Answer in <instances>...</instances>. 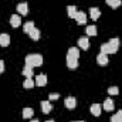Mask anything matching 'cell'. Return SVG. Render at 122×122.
<instances>
[{
    "label": "cell",
    "mask_w": 122,
    "mask_h": 122,
    "mask_svg": "<svg viewBox=\"0 0 122 122\" xmlns=\"http://www.w3.org/2000/svg\"><path fill=\"white\" fill-rule=\"evenodd\" d=\"M24 60H26V64L33 67V68L43 65V57L40 54H29V56H26Z\"/></svg>",
    "instance_id": "6da1fadb"
},
{
    "label": "cell",
    "mask_w": 122,
    "mask_h": 122,
    "mask_svg": "<svg viewBox=\"0 0 122 122\" xmlns=\"http://www.w3.org/2000/svg\"><path fill=\"white\" fill-rule=\"evenodd\" d=\"M64 105H65L68 109H74V108L77 107V99H75L74 97H67V98L64 99Z\"/></svg>",
    "instance_id": "7a4b0ae2"
},
{
    "label": "cell",
    "mask_w": 122,
    "mask_h": 122,
    "mask_svg": "<svg viewBox=\"0 0 122 122\" xmlns=\"http://www.w3.org/2000/svg\"><path fill=\"white\" fill-rule=\"evenodd\" d=\"M78 47L80 48H82V50H88L90 48V40H88V37L85 36V37H80L78 38Z\"/></svg>",
    "instance_id": "3957f363"
},
{
    "label": "cell",
    "mask_w": 122,
    "mask_h": 122,
    "mask_svg": "<svg viewBox=\"0 0 122 122\" xmlns=\"http://www.w3.org/2000/svg\"><path fill=\"white\" fill-rule=\"evenodd\" d=\"M20 24H21V17L13 14V16L10 17V26H11L13 29H17V27H20Z\"/></svg>",
    "instance_id": "277c9868"
},
{
    "label": "cell",
    "mask_w": 122,
    "mask_h": 122,
    "mask_svg": "<svg viewBox=\"0 0 122 122\" xmlns=\"http://www.w3.org/2000/svg\"><path fill=\"white\" fill-rule=\"evenodd\" d=\"M65 61H67V67H68L70 70H75V68L78 67V60H77V58H72V57L67 56Z\"/></svg>",
    "instance_id": "5b68a950"
},
{
    "label": "cell",
    "mask_w": 122,
    "mask_h": 122,
    "mask_svg": "<svg viewBox=\"0 0 122 122\" xmlns=\"http://www.w3.org/2000/svg\"><path fill=\"white\" fill-rule=\"evenodd\" d=\"M75 20H77L78 24H85V23H87V14H85L84 11H77Z\"/></svg>",
    "instance_id": "8992f818"
},
{
    "label": "cell",
    "mask_w": 122,
    "mask_h": 122,
    "mask_svg": "<svg viewBox=\"0 0 122 122\" xmlns=\"http://www.w3.org/2000/svg\"><path fill=\"white\" fill-rule=\"evenodd\" d=\"M101 53H104V54H107V56H108V54H115L117 51H115V50H114L108 43H104V44L101 46Z\"/></svg>",
    "instance_id": "52a82bcc"
},
{
    "label": "cell",
    "mask_w": 122,
    "mask_h": 122,
    "mask_svg": "<svg viewBox=\"0 0 122 122\" xmlns=\"http://www.w3.org/2000/svg\"><path fill=\"white\" fill-rule=\"evenodd\" d=\"M90 111H91V114L94 117H99V115H101V111H102V105H99V104H92L91 108H90Z\"/></svg>",
    "instance_id": "ba28073f"
},
{
    "label": "cell",
    "mask_w": 122,
    "mask_h": 122,
    "mask_svg": "<svg viewBox=\"0 0 122 122\" xmlns=\"http://www.w3.org/2000/svg\"><path fill=\"white\" fill-rule=\"evenodd\" d=\"M17 11L21 16H27V13H29V4L27 3H20L17 6Z\"/></svg>",
    "instance_id": "9c48e42d"
},
{
    "label": "cell",
    "mask_w": 122,
    "mask_h": 122,
    "mask_svg": "<svg viewBox=\"0 0 122 122\" xmlns=\"http://www.w3.org/2000/svg\"><path fill=\"white\" fill-rule=\"evenodd\" d=\"M102 108H104L105 111H108V112H109V111H114V108H115V107H114V101H112L111 98H107V99L104 101V104H102Z\"/></svg>",
    "instance_id": "30bf717a"
},
{
    "label": "cell",
    "mask_w": 122,
    "mask_h": 122,
    "mask_svg": "<svg viewBox=\"0 0 122 122\" xmlns=\"http://www.w3.org/2000/svg\"><path fill=\"white\" fill-rule=\"evenodd\" d=\"M34 82H36V85H38V87H44V85L47 84V77H46L44 74H41V75H37Z\"/></svg>",
    "instance_id": "8fae6325"
},
{
    "label": "cell",
    "mask_w": 122,
    "mask_h": 122,
    "mask_svg": "<svg viewBox=\"0 0 122 122\" xmlns=\"http://www.w3.org/2000/svg\"><path fill=\"white\" fill-rule=\"evenodd\" d=\"M41 109H43L44 114H50L51 109H53L51 102H50V101H41Z\"/></svg>",
    "instance_id": "7c38bea8"
},
{
    "label": "cell",
    "mask_w": 122,
    "mask_h": 122,
    "mask_svg": "<svg viewBox=\"0 0 122 122\" xmlns=\"http://www.w3.org/2000/svg\"><path fill=\"white\" fill-rule=\"evenodd\" d=\"M10 44V36L9 34H0V46L1 47H7Z\"/></svg>",
    "instance_id": "4fadbf2b"
},
{
    "label": "cell",
    "mask_w": 122,
    "mask_h": 122,
    "mask_svg": "<svg viewBox=\"0 0 122 122\" xmlns=\"http://www.w3.org/2000/svg\"><path fill=\"white\" fill-rule=\"evenodd\" d=\"M90 16H91L92 20H98L99 16H101V10L98 7H91L90 9Z\"/></svg>",
    "instance_id": "5bb4252c"
},
{
    "label": "cell",
    "mask_w": 122,
    "mask_h": 122,
    "mask_svg": "<svg viewBox=\"0 0 122 122\" xmlns=\"http://www.w3.org/2000/svg\"><path fill=\"white\" fill-rule=\"evenodd\" d=\"M97 61H98V64H99V65H107L109 60H108V56H107V54L99 53V54H98V57H97Z\"/></svg>",
    "instance_id": "9a60e30c"
},
{
    "label": "cell",
    "mask_w": 122,
    "mask_h": 122,
    "mask_svg": "<svg viewBox=\"0 0 122 122\" xmlns=\"http://www.w3.org/2000/svg\"><path fill=\"white\" fill-rule=\"evenodd\" d=\"M67 56H70V57H72V58H80V50L77 48V47H71V48H68V53H67Z\"/></svg>",
    "instance_id": "2e32d148"
},
{
    "label": "cell",
    "mask_w": 122,
    "mask_h": 122,
    "mask_svg": "<svg viewBox=\"0 0 122 122\" xmlns=\"http://www.w3.org/2000/svg\"><path fill=\"white\" fill-rule=\"evenodd\" d=\"M108 44H109L115 51H118V48H119V44H121V43H119V38H118V37H114V38H111V40L108 41Z\"/></svg>",
    "instance_id": "e0dca14e"
},
{
    "label": "cell",
    "mask_w": 122,
    "mask_h": 122,
    "mask_svg": "<svg viewBox=\"0 0 122 122\" xmlns=\"http://www.w3.org/2000/svg\"><path fill=\"white\" fill-rule=\"evenodd\" d=\"M26 78H31L33 77V67H30V65H24V68H23V72H21Z\"/></svg>",
    "instance_id": "ac0fdd59"
},
{
    "label": "cell",
    "mask_w": 122,
    "mask_h": 122,
    "mask_svg": "<svg viewBox=\"0 0 122 122\" xmlns=\"http://www.w3.org/2000/svg\"><path fill=\"white\" fill-rule=\"evenodd\" d=\"M34 29H36V27H34V21H27V23L24 24V27H23V31H24L26 34H30Z\"/></svg>",
    "instance_id": "d6986e66"
},
{
    "label": "cell",
    "mask_w": 122,
    "mask_h": 122,
    "mask_svg": "<svg viewBox=\"0 0 122 122\" xmlns=\"http://www.w3.org/2000/svg\"><path fill=\"white\" fill-rule=\"evenodd\" d=\"M33 115H34L33 108H24L23 109V118L24 119H30V118H33Z\"/></svg>",
    "instance_id": "ffe728a7"
},
{
    "label": "cell",
    "mask_w": 122,
    "mask_h": 122,
    "mask_svg": "<svg viewBox=\"0 0 122 122\" xmlns=\"http://www.w3.org/2000/svg\"><path fill=\"white\" fill-rule=\"evenodd\" d=\"M77 7L75 6H68L67 7V13H68V17H71V19H75V14H77Z\"/></svg>",
    "instance_id": "44dd1931"
},
{
    "label": "cell",
    "mask_w": 122,
    "mask_h": 122,
    "mask_svg": "<svg viewBox=\"0 0 122 122\" xmlns=\"http://www.w3.org/2000/svg\"><path fill=\"white\" fill-rule=\"evenodd\" d=\"M30 38L31 40H34V41H37V40H40V37H41V33H40V30L38 29H34V30L31 31L30 34Z\"/></svg>",
    "instance_id": "7402d4cb"
},
{
    "label": "cell",
    "mask_w": 122,
    "mask_h": 122,
    "mask_svg": "<svg viewBox=\"0 0 122 122\" xmlns=\"http://www.w3.org/2000/svg\"><path fill=\"white\" fill-rule=\"evenodd\" d=\"M105 1H107V4H109L112 9H118V7L122 4L121 0H105Z\"/></svg>",
    "instance_id": "603a6c76"
},
{
    "label": "cell",
    "mask_w": 122,
    "mask_h": 122,
    "mask_svg": "<svg viewBox=\"0 0 122 122\" xmlns=\"http://www.w3.org/2000/svg\"><path fill=\"white\" fill-rule=\"evenodd\" d=\"M34 85H36V82H34L31 78H26V80H24V82H23V87H24V88H27V90L33 88Z\"/></svg>",
    "instance_id": "cb8c5ba5"
},
{
    "label": "cell",
    "mask_w": 122,
    "mask_h": 122,
    "mask_svg": "<svg viewBox=\"0 0 122 122\" xmlns=\"http://www.w3.org/2000/svg\"><path fill=\"white\" fill-rule=\"evenodd\" d=\"M97 27L95 26H88L87 27V36H97Z\"/></svg>",
    "instance_id": "d4e9b609"
},
{
    "label": "cell",
    "mask_w": 122,
    "mask_h": 122,
    "mask_svg": "<svg viewBox=\"0 0 122 122\" xmlns=\"http://www.w3.org/2000/svg\"><path fill=\"white\" fill-rule=\"evenodd\" d=\"M112 122H122V111H118L112 118H111Z\"/></svg>",
    "instance_id": "484cf974"
},
{
    "label": "cell",
    "mask_w": 122,
    "mask_h": 122,
    "mask_svg": "<svg viewBox=\"0 0 122 122\" xmlns=\"http://www.w3.org/2000/svg\"><path fill=\"white\" fill-rule=\"evenodd\" d=\"M108 94L109 95H118L119 94V88L118 87H109L108 88Z\"/></svg>",
    "instance_id": "4316f807"
},
{
    "label": "cell",
    "mask_w": 122,
    "mask_h": 122,
    "mask_svg": "<svg viewBox=\"0 0 122 122\" xmlns=\"http://www.w3.org/2000/svg\"><path fill=\"white\" fill-rule=\"evenodd\" d=\"M58 97H60V95H58L57 92H53V94H50V95H48V101H53V99H58Z\"/></svg>",
    "instance_id": "83f0119b"
},
{
    "label": "cell",
    "mask_w": 122,
    "mask_h": 122,
    "mask_svg": "<svg viewBox=\"0 0 122 122\" xmlns=\"http://www.w3.org/2000/svg\"><path fill=\"white\" fill-rule=\"evenodd\" d=\"M4 71V61H1L0 60V74Z\"/></svg>",
    "instance_id": "f1b7e54d"
},
{
    "label": "cell",
    "mask_w": 122,
    "mask_h": 122,
    "mask_svg": "<svg viewBox=\"0 0 122 122\" xmlns=\"http://www.w3.org/2000/svg\"><path fill=\"white\" fill-rule=\"evenodd\" d=\"M30 122H38V121H37V119H33V121H30Z\"/></svg>",
    "instance_id": "f546056e"
},
{
    "label": "cell",
    "mask_w": 122,
    "mask_h": 122,
    "mask_svg": "<svg viewBox=\"0 0 122 122\" xmlns=\"http://www.w3.org/2000/svg\"><path fill=\"white\" fill-rule=\"evenodd\" d=\"M77 122H85V121H77Z\"/></svg>",
    "instance_id": "4dcf8cb0"
},
{
    "label": "cell",
    "mask_w": 122,
    "mask_h": 122,
    "mask_svg": "<svg viewBox=\"0 0 122 122\" xmlns=\"http://www.w3.org/2000/svg\"><path fill=\"white\" fill-rule=\"evenodd\" d=\"M46 122H54V121H46Z\"/></svg>",
    "instance_id": "1f68e13d"
},
{
    "label": "cell",
    "mask_w": 122,
    "mask_h": 122,
    "mask_svg": "<svg viewBox=\"0 0 122 122\" xmlns=\"http://www.w3.org/2000/svg\"><path fill=\"white\" fill-rule=\"evenodd\" d=\"M74 122H77V121H74Z\"/></svg>",
    "instance_id": "d6a6232c"
},
{
    "label": "cell",
    "mask_w": 122,
    "mask_h": 122,
    "mask_svg": "<svg viewBox=\"0 0 122 122\" xmlns=\"http://www.w3.org/2000/svg\"><path fill=\"white\" fill-rule=\"evenodd\" d=\"M111 122H112V121H111Z\"/></svg>",
    "instance_id": "836d02e7"
}]
</instances>
